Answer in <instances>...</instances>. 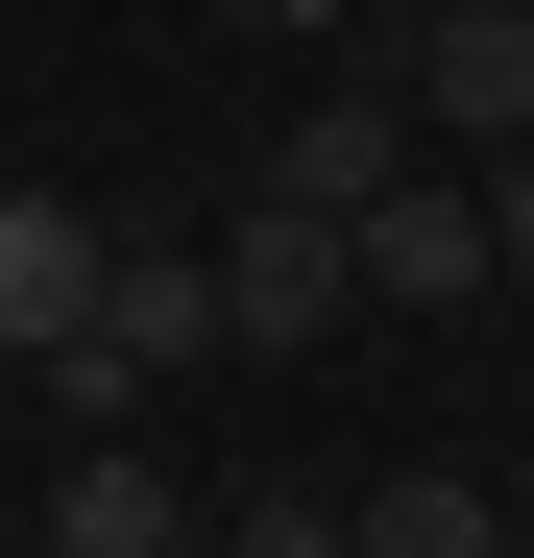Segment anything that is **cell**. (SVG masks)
I'll use <instances>...</instances> for the list:
<instances>
[{
	"instance_id": "6da1fadb",
	"label": "cell",
	"mask_w": 534,
	"mask_h": 558,
	"mask_svg": "<svg viewBox=\"0 0 534 558\" xmlns=\"http://www.w3.org/2000/svg\"><path fill=\"white\" fill-rule=\"evenodd\" d=\"M365 316V243H340L316 195H243L219 219V364H292V340H340Z\"/></svg>"
},
{
	"instance_id": "7a4b0ae2",
	"label": "cell",
	"mask_w": 534,
	"mask_h": 558,
	"mask_svg": "<svg viewBox=\"0 0 534 558\" xmlns=\"http://www.w3.org/2000/svg\"><path fill=\"white\" fill-rule=\"evenodd\" d=\"M389 98L437 146H534V0H437V25L389 49Z\"/></svg>"
},
{
	"instance_id": "3957f363",
	"label": "cell",
	"mask_w": 534,
	"mask_h": 558,
	"mask_svg": "<svg viewBox=\"0 0 534 558\" xmlns=\"http://www.w3.org/2000/svg\"><path fill=\"white\" fill-rule=\"evenodd\" d=\"M340 243H365V292H389V316H462L486 267H510V243H486V170H389Z\"/></svg>"
},
{
	"instance_id": "277c9868",
	"label": "cell",
	"mask_w": 534,
	"mask_h": 558,
	"mask_svg": "<svg viewBox=\"0 0 534 558\" xmlns=\"http://www.w3.org/2000/svg\"><path fill=\"white\" fill-rule=\"evenodd\" d=\"M389 170H413V98H389V73H316V98L267 122V195H316V219H365Z\"/></svg>"
},
{
	"instance_id": "5b68a950",
	"label": "cell",
	"mask_w": 534,
	"mask_h": 558,
	"mask_svg": "<svg viewBox=\"0 0 534 558\" xmlns=\"http://www.w3.org/2000/svg\"><path fill=\"white\" fill-rule=\"evenodd\" d=\"M98 243H122V219L0 195V364H73V340H98Z\"/></svg>"
},
{
	"instance_id": "8992f818",
	"label": "cell",
	"mask_w": 534,
	"mask_h": 558,
	"mask_svg": "<svg viewBox=\"0 0 534 558\" xmlns=\"http://www.w3.org/2000/svg\"><path fill=\"white\" fill-rule=\"evenodd\" d=\"M195 510H170V461L146 437H73V486H49V558H170Z\"/></svg>"
},
{
	"instance_id": "52a82bcc",
	"label": "cell",
	"mask_w": 534,
	"mask_h": 558,
	"mask_svg": "<svg viewBox=\"0 0 534 558\" xmlns=\"http://www.w3.org/2000/svg\"><path fill=\"white\" fill-rule=\"evenodd\" d=\"M340 558H510V510L462 461H389V486H340Z\"/></svg>"
},
{
	"instance_id": "ba28073f",
	"label": "cell",
	"mask_w": 534,
	"mask_h": 558,
	"mask_svg": "<svg viewBox=\"0 0 534 558\" xmlns=\"http://www.w3.org/2000/svg\"><path fill=\"white\" fill-rule=\"evenodd\" d=\"M219 558H340V486H243V534Z\"/></svg>"
},
{
	"instance_id": "9c48e42d",
	"label": "cell",
	"mask_w": 534,
	"mask_h": 558,
	"mask_svg": "<svg viewBox=\"0 0 534 558\" xmlns=\"http://www.w3.org/2000/svg\"><path fill=\"white\" fill-rule=\"evenodd\" d=\"M389 25H437V0H389Z\"/></svg>"
},
{
	"instance_id": "30bf717a",
	"label": "cell",
	"mask_w": 534,
	"mask_h": 558,
	"mask_svg": "<svg viewBox=\"0 0 534 558\" xmlns=\"http://www.w3.org/2000/svg\"><path fill=\"white\" fill-rule=\"evenodd\" d=\"M170 558H195V534H170Z\"/></svg>"
}]
</instances>
